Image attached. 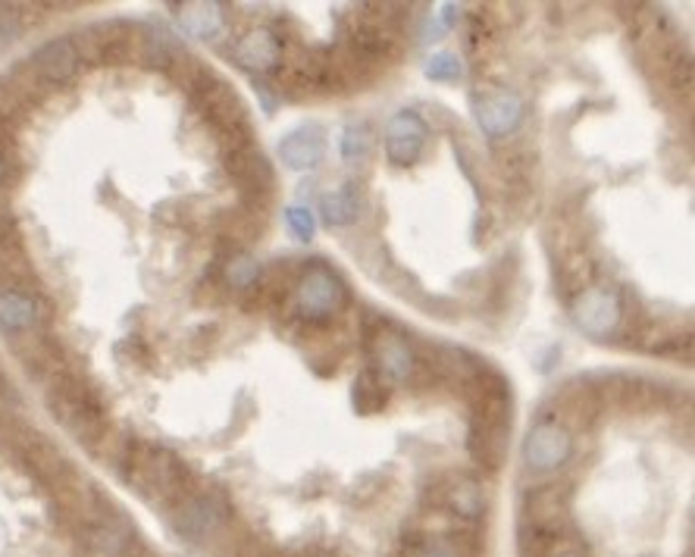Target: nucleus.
Segmentation results:
<instances>
[{"label": "nucleus", "mask_w": 695, "mask_h": 557, "mask_svg": "<svg viewBox=\"0 0 695 557\" xmlns=\"http://www.w3.org/2000/svg\"><path fill=\"white\" fill-rule=\"evenodd\" d=\"M51 407L57 420L66 429H73L78 439H97L100 436V404L97 398L76 379H60L51 392Z\"/></svg>", "instance_id": "nucleus-1"}, {"label": "nucleus", "mask_w": 695, "mask_h": 557, "mask_svg": "<svg viewBox=\"0 0 695 557\" xmlns=\"http://www.w3.org/2000/svg\"><path fill=\"white\" fill-rule=\"evenodd\" d=\"M620 317H623V308H620V294L614 289H586L579 291V298L574 301V320H577V326L582 332H589V335H608V332H614L620 323Z\"/></svg>", "instance_id": "nucleus-2"}, {"label": "nucleus", "mask_w": 695, "mask_h": 557, "mask_svg": "<svg viewBox=\"0 0 695 557\" xmlns=\"http://www.w3.org/2000/svg\"><path fill=\"white\" fill-rule=\"evenodd\" d=\"M298 301L301 310L310 317H327V313H339L348 304L345 282L327 267H310L298 286Z\"/></svg>", "instance_id": "nucleus-3"}, {"label": "nucleus", "mask_w": 695, "mask_h": 557, "mask_svg": "<svg viewBox=\"0 0 695 557\" xmlns=\"http://www.w3.org/2000/svg\"><path fill=\"white\" fill-rule=\"evenodd\" d=\"M574 451V439L560 424H539L530 429L526 444H523V458L533 470H555L560 463H567Z\"/></svg>", "instance_id": "nucleus-4"}, {"label": "nucleus", "mask_w": 695, "mask_h": 557, "mask_svg": "<svg viewBox=\"0 0 695 557\" xmlns=\"http://www.w3.org/2000/svg\"><path fill=\"white\" fill-rule=\"evenodd\" d=\"M426 148V122L417 114L392 116L386 129V154L395 167H410Z\"/></svg>", "instance_id": "nucleus-5"}, {"label": "nucleus", "mask_w": 695, "mask_h": 557, "mask_svg": "<svg viewBox=\"0 0 695 557\" xmlns=\"http://www.w3.org/2000/svg\"><path fill=\"white\" fill-rule=\"evenodd\" d=\"M226 504L220 495H192L175 514V529L192 542H204L226 517Z\"/></svg>", "instance_id": "nucleus-6"}, {"label": "nucleus", "mask_w": 695, "mask_h": 557, "mask_svg": "<svg viewBox=\"0 0 695 557\" xmlns=\"http://www.w3.org/2000/svg\"><path fill=\"white\" fill-rule=\"evenodd\" d=\"M226 173L238 182L242 192L270 194L272 167L267 163V157L260 154L254 144H242V148L226 151Z\"/></svg>", "instance_id": "nucleus-7"}, {"label": "nucleus", "mask_w": 695, "mask_h": 557, "mask_svg": "<svg viewBox=\"0 0 695 557\" xmlns=\"http://www.w3.org/2000/svg\"><path fill=\"white\" fill-rule=\"evenodd\" d=\"M477 119H480V126H483V132L489 138H504V135H511L517 126H521L523 119V100L521 95H514V92H492V95H485L483 100H477Z\"/></svg>", "instance_id": "nucleus-8"}, {"label": "nucleus", "mask_w": 695, "mask_h": 557, "mask_svg": "<svg viewBox=\"0 0 695 557\" xmlns=\"http://www.w3.org/2000/svg\"><path fill=\"white\" fill-rule=\"evenodd\" d=\"M78 63V47L73 39H54L47 41V44H41L39 51L32 54V66H35V73L41 78H47V82H70V78L76 76Z\"/></svg>", "instance_id": "nucleus-9"}, {"label": "nucleus", "mask_w": 695, "mask_h": 557, "mask_svg": "<svg viewBox=\"0 0 695 557\" xmlns=\"http://www.w3.org/2000/svg\"><path fill=\"white\" fill-rule=\"evenodd\" d=\"M235 60L248 69H257V73H270L276 69V63L282 60V44L272 35L270 29H257L252 35L235 44Z\"/></svg>", "instance_id": "nucleus-10"}, {"label": "nucleus", "mask_w": 695, "mask_h": 557, "mask_svg": "<svg viewBox=\"0 0 695 557\" xmlns=\"http://www.w3.org/2000/svg\"><path fill=\"white\" fill-rule=\"evenodd\" d=\"M279 157L289 163L291 170H310L323 157V138H320V132L313 126L310 129H298V132H291L279 144Z\"/></svg>", "instance_id": "nucleus-11"}, {"label": "nucleus", "mask_w": 695, "mask_h": 557, "mask_svg": "<svg viewBox=\"0 0 695 557\" xmlns=\"http://www.w3.org/2000/svg\"><path fill=\"white\" fill-rule=\"evenodd\" d=\"M39 323V301L25 291H0V329L20 332Z\"/></svg>", "instance_id": "nucleus-12"}, {"label": "nucleus", "mask_w": 695, "mask_h": 557, "mask_svg": "<svg viewBox=\"0 0 695 557\" xmlns=\"http://www.w3.org/2000/svg\"><path fill=\"white\" fill-rule=\"evenodd\" d=\"M507 429L511 426H470V454L495 470L507 454Z\"/></svg>", "instance_id": "nucleus-13"}, {"label": "nucleus", "mask_w": 695, "mask_h": 557, "mask_svg": "<svg viewBox=\"0 0 695 557\" xmlns=\"http://www.w3.org/2000/svg\"><path fill=\"white\" fill-rule=\"evenodd\" d=\"M361 194L354 185H339L320 197V213L327 219V226H351L361 216Z\"/></svg>", "instance_id": "nucleus-14"}, {"label": "nucleus", "mask_w": 695, "mask_h": 557, "mask_svg": "<svg viewBox=\"0 0 695 557\" xmlns=\"http://www.w3.org/2000/svg\"><path fill=\"white\" fill-rule=\"evenodd\" d=\"M376 347H379V364H383V369H386L392 379H407L414 373L417 361H414L410 347L398 335H379Z\"/></svg>", "instance_id": "nucleus-15"}, {"label": "nucleus", "mask_w": 695, "mask_h": 557, "mask_svg": "<svg viewBox=\"0 0 695 557\" xmlns=\"http://www.w3.org/2000/svg\"><path fill=\"white\" fill-rule=\"evenodd\" d=\"M182 10H185V13H179L182 25L192 32L194 39H213L223 29V13H220L216 3H185Z\"/></svg>", "instance_id": "nucleus-16"}, {"label": "nucleus", "mask_w": 695, "mask_h": 557, "mask_svg": "<svg viewBox=\"0 0 695 557\" xmlns=\"http://www.w3.org/2000/svg\"><path fill=\"white\" fill-rule=\"evenodd\" d=\"M386 398H388L386 385L376 379V373L357 376V383H354V407H357V414H373V410H379V407L386 404Z\"/></svg>", "instance_id": "nucleus-17"}, {"label": "nucleus", "mask_w": 695, "mask_h": 557, "mask_svg": "<svg viewBox=\"0 0 695 557\" xmlns=\"http://www.w3.org/2000/svg\"><path fill=\"white\" fill-rule=\"evenodd\" d=\"M451 504L463 517H480L483 514V489L477 482H461L451 489Z\"/></svg>", "instance_id": "nucleus-18"}, {"label": "nucleus", "mask_w": 695, "mask_h": 557, "mask_svg": "<svg viewBox=\"0 0 695 557\" xmlns=\"http://www.w3.org/2000/svg\"><path fill=\"white\" fill-rule=\"evenodd\" d=\"M226 276H229V282L235 289H252L257 282V276H260V264L254 260L252 254H235L229 260V267H226Z\"/></svg>", "instance_id": "nucleus-19"}, {"label": "nucleus", "mask_w": 695, "mask_h": 557, "mask_svg": "<svg viewBox=\"0 0 695 557\" xmlns=\"http://www.w3.org/2000/svg\"><path fill=\"white\" fill-rule=\"evenodd\" d=\"M370 129L367 126H348L345 138H342V154L348 163H364L370 157Z\"/></svg>", "instance_id": "nucleus-20"}, {"label": "nucleus", "mask_w": 695, "mask_h": 557, "mask_svg": "<svg viewBox=\"0 0 695 557\" xmlns=\"http://www.w3.org/2000/svg\"><path fill=\"white\" fill-rule=\"evenodd\" d=\"M426 76L432 82H458L463 76L461 60L455 54H436V57L426 63Z\"/></svg>", "instance_id": "nucleus-21"}, {"label": "nucleus", "mask_w": 695, "mask_h": 557, "mask_svg": "<svg viewBox=\"0 0 695 557\" xmlns=\"http://www.w3.org/2000/svg\"><path fill=\"white\" fill-rule=\"evenodd\" d=\"M455 25V7L451 3H442L439 13H429V20L424 25V39L426 41H439Z\"/></svg>", "instance_id": "nucleus-22"}, {"label": "nucleus", "mask_w": 695, "mask_h": 557, "mask_svg": "<svg viewBox=\"0 0 695 557\" xmlns=\"http://www.w3.org/2000/svg\"><path fill=\"white\" fill-rule=\"evenodd\" d=\"M286 223H289V229L301 238V242H310L313 238V232H317V223H313V213L308 207H289L286 211Z\"/></svg>", "instance_id": "nucleus-23"}, {"label": "nucleus", "mask_w": 695, "mask_h": 557, "mask_svg": "<svg viewBox=\"0 0 695 557\" xmlns=\"http://www.w3.org/2000/svg\"><path fill=\"white\" fill-rule=\"evenodd\" d=\"M20 35V13L13 7H0V47Z\"/></svg>", "instance_id": "nucleus-24"}, {"label": "nucleus", "mask_w": 695, "mask_h": 557, "mask_svg": "<svg viewBox=\"0 0 695 557\" xmlns=\"http://www.w3.org/2000/svg\"><path fill=\"white\" fill-rule=\"evenodd\" d=\"M417 557H455V551H451L448 545H442V542H432V545H426Z\"/></svg>", "instance_id": "nucleus-25"}, {"label": "nucleus", "mask_w": 695, "mask_h": 557, "mask_svg": "<svg viewBox=\"0 0 695 557\" xmlns=\"http://www.w3.org/2000/svg\"><path fill=\"white\" fill-rule=\"evenodd\" d=\"M555 557H586V555H582V551H577V548H560Z\"/></svg>", "instance_id": "nucleus-26"}]
</instances>
